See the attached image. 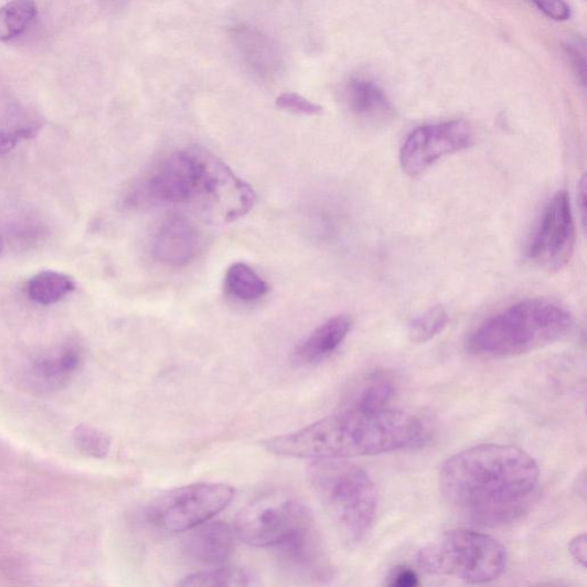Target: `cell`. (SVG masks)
<instances>
[{
  "mask_svg": "<svg viewBox=\"0 0 587 587\" xmlns=\"http://www.w3.org/2000/svg\"><path fill=\"white\" fill-rule=\"evenodd\" d=\"M541 479L535 459L505 445H481L450 457L439 468L447 501L485 525L510 523L533 502Z\"/></svg>",
  "mask_w": 587,
  "mask_h": 587,
  "instance_id": "obj_1",
  "label": "cell"
},
{
  "mask_svg": "<svg viewBox=\"0 0 587 587\" xmlns=\"http://www.w3.org/2000/svg\"><path fill=\"white\" fill-rule=\"evenodd\" d=\"M426 437L424 423L403 410L350 407L263 446L278 456L314 461L406 450L420 446Z\"/></svg>",
  "mask_w": 587,
  "mask_h": 587,
  "instance_id": "obj_2",
  "label": "cell"
},
{
  "mask_svg": "<svg viewBox=\"0 0 587 587\" xmlns=\"http://www.w3.org/2000/svg\"><path fill=\"white\" fill-rule=\"evenodd\" d=\"M572 313L546 299L517 302L485 319L467 341L472 354L485 359L516 357L566 338Z\"/></svg>",
  "mask_w": 587,
  "mask_h": 587,
  "instance_id": "obj_3",
  "label": "cell"
},
{
  "mask_svg": "<svg viewBox=\"0 0 587 587\" xmlns=\"http://www.w3.org/2000/svg\"><path fill=\"white\" fill-rule=\"evenodd\" d=\"M308 477L343 540L350 545L363 542L377 509L376 488L365 469L346 459L314 460Z\"/></svg>",
  "mask_w": 587,
  "mask_h": 587,
  "instance_id": "obj_4",
  "label": "cell"
},
{
  "mask_svg": "<svg viewBox=\"0 0 587 587\" xmlns=\"http://www.w3.org/2000/svg\"><path fill=\"white\" fill-rule=\"evenodd\" d=\"M508 551L495 538L471 530H452L424 546L417 556L428 575L451 577L468 584H485L508 567Z\"/></svg>",
  "mask_w": 587,
  "mask_h": 587,
  "instance_id": "obj_5",
  "label": "cell"
},
{
  "mask_svg": "<svg viewBox=\"0 0 587 587\" xmlns=\"http://www.w3.org/2000/svg\"><path fill=\"white\" fill-rule=\"evenodd\" d=\"M312 524V514L298 494L276 489L239 512L234 532L250 546L275 547Z\"/></svg>",
  "mask_w": 587,
  "mask_h": 587,
  "instance_id": "obj_6",
  "label": "cell"
},
{
  "mask_svg": "<svg viewBox=\"0 0 587 587\" xmlns=\"http://www.w3.org/2000/svg\"><path fill=\"white\" fill-rule=\"evenodd\" d=\"M202 174L201 150L173 153L135 182L122 198V207L179 205L198 199Z\"/></svg>",
  "mask_w": 587,
  "mask_h": 587,
  "instance_id": "obj_7",
  "label": "cell"
},
{
  "mask_svg": "<svg viewBox=\"0 0 587 587\" xmlns=\"http://www.w3.org/2000/svg\"><path fill=\"white\" fill-rule=\"evenodd\" d=\"M233 497V488L220 483L174 489L156 499L147 509L146 519L163 532H189L225 510Z\"/></svg>",
  "mask_w": 587,
  "mask_h": 587,
  "instance_id": "obj_8",
  "label": "cell"
},
{
  "mask_svg": "<svg viewBox=\"0 0 587 587\" xmlns=\"http://www.w3.org/2000/svg\"><path fill=\"white\" fill-rule=\"evenodd\" d=\"M576 244V226L569 194L557 192L546 207L525 247L535 267L555 273L564 269Z\"/></svg>",
  "mask_w": 587,
  "mask_h": 587,
  "instance_id": "obj_9",
  "label": "cell"
},
{
  "mask_svg": "<svg viewBox=\"0 0 587 587\" xmlns=\"http://www.w3.org/2000/svg\"><path fill=\"white\" fill-rule=\"evenodd\" d=\"M473 141V131L465 121L419 127L407 136L402 146V170L409 178H419L440 159L469 149Z\"/></svg>",
  "mask_w": 587,
  "mask_h": 587,
  "instance_id": "obj_10",
  "label": "cell"
},
{
  "mask_svg": "<svg viewBox=\"0 0 587 587\" xmlns=\"http://www.w3.org/2000/svg\"><path fill=\"white\" fill-rule=\"evenodd\" d=\"M202 174L198 199L220 214L225 222L236 221L250 212L255 203L254 190L237 178L223 161L201 151Z\"/></svg>",
  "mask_w": 587,
  "mask_h": 587,
  "instance_id": "obj_11",
  "label": "cell"
},
{
  "mask_svg": "<svg viewBox=\"0 0 587 587\" xmlns=\"http://www.w3.org/2000/svg\"><path fill=\"white\" fill-rule=\"evenodd\" d=\"M280 569L307 583H327L334 568L314 524L275 546Z\"/></svg>",
  "mask_w": 587,
  "mask_h": 587,
  "instance_id": "obj_12",
  "label": "cell"
},
{
  "mask_svg": "<svg viewBox=\"0 0 587 587\" xmlns=\"http://www.w3.org/2000/svg\"><path fill=\"white\" fill-rule=\"evenodd\" d=\"M200 249L196 226L182 215H172L158 227L152 239L154 258L171 268H182L192 262Z\"/></svg>",
  "mask_w": 587,
  "mask_h": 587,
  "instance_id": "obj_13",
  "label": "cell"
},
{
  "mask_svg": "<svg viewBox=\"0 0 587 587\" xmlns=\"http://www.w3.org/2000/svg\"><path fill=\"white\" fill-rule=\"evenodd\" d=\"M44 126L43 117L0 85V156L12 152L22 140L35 138Z\"/></svg>",
  "mask_w": 587,
  "mask_h": 587,
  "instance_id": "obj_14",
  "label": "cell"
},
{
  "mask_svg": "<svg viewBox=\"0 0 587 587\" xmlns=\"http://www.w3.org/2000/svg\"><path fill=\"white\" fill-rule=\"evenodd\" d=\"M83 348L67 342L52 354L36 359L28 369L29 384L43 391H56L70 383L83 363Z\"/></svg>",
  "mask_w": 587,
  "mask_h": 587,
  "instance_id": "obj_15",
  "label": "cell"
},
{
  "mask_svg": "<svg viewBox=\"0 0 587 587\" xmlns=\"http://www.w3.org/2000/svg\"><path fill=\"white\" fill-rule=\"evenodd\" d=\"M185 538V551L194 562L205 566L225 564L233 552L236 532L224 522H204Z\"/></svg>",
  "mask_w": 587,
  "mask_h": 587,
  "instance_id": "obj_16",
  "label": "cell"
},
{
  "mask_svg": "<svg viewBox=\"0 0 587 587\" xmlns=\"http://www.w3.org/2000/svg\"><path fill=\"white\" fill-rule=\"evenodd\" d=\"M351 328L352 319L346 314L330 318L294 350V364L312 366L324 362L344 342Z\"/></svg>",
  "mask_w": 587,
  "mask_h": 587,
  "instance_id": "obj_17",
  "label": "cell"
},
{
  "mask_svg": "<svg viewBox=\"0 0 587 587\" xmlns=\"http://www.w3.org/2000/svg\"><path fill=\"white\" fill-rule=\"evenodd\" d=\"M236 43L245 63L262 78H274L282 68V56L278 45L258 29L248 25L234 28Z\"/></svg>",
  "mask_w": 587,
  "mask_h": 587,
  "instance_id": "obj_18",
  "label": "cell"
},
{
  "mask_svg": "<svg viewBox=\"0 0 587 587\" xmlns=\"http://www.w3.org/2000/svg\"><path fill=\"white\" fill-rule=\"evenodd\" d=\"M344 100L352 114L372 124L386 122L394 116L393 105L385 92L365 77H355L348 82Z\"/></svg>",
  "mask_w": 587,
  "mask_h": 587,
  "instance_id": "obj_19",
  "label": "cell"
},
{
  "mask_svg": "<svg viewBox=\"0 0 587 587\" xmlns=\"http://www.w3.org/2000/svg\"><path fill=\"white\" fill-rule=\"evenodd\" d=\"M75 281L66 274L45 270L41 271L25 285L29 300L36 305L49 307L63 301L75 290Z\"/></svg>",
  "mask_w": 587,
  "mask_h": 587,
  "instance_id": "obj_20",
  "label": "cell"
},
{
  "mask_svg": "<svg viewBox=\"0 0 587 587\" xmlns=\"http://www.w3.org/2000/svg\"><path fill=\"white\" fill-rule=\"evenodd\" d=\"M225 288L233 298L244 302L256 301L269 290L268 284L245 263L230 267L225 276Z\"/></svg>",
  "mask_w": 587,
  "mask_h": 587,
  "instance_id": "obj_21",
  "label": "cell"
},
{
  "mask_svg": "<svg viewBox=\"0 0 587 587\" xmlns=\"http://www.w3.org/2000/svg\"><path fill=\"white\" fill-rule=\"evenodd\" d=\"M36 15L34 0H11L0 7V42H9L22 35Z\"/></svg>",
  "mask_w": 587,
  "mask_h": 587,
  "instance_id": "obj_22",
  "label": "cell"
},
{
  "mask_svg": "<svg viewBox=\"0 0 587 587\" xmlns=\"http://www.w3.org/2000/svg\"><path fill=\"white\" fill-rule=\"evenodd\" d=\"M394 394V380L387 373L376 371L364 380L354 405L351 407L363 409L385 408Z\"/></svg>",
  "mask_w": 587,
  "mask_h": 587,
  "instance_id": "obj_23",
  "label": "cell"
},
{
  "mask_svg": "<svg viewBox=\"0 0 587 587\" xmlns=\"http://www.w3.org/2000/svg\"><path fill=\"white\" fill-rule=\"evenodd\" d=\"M250 575L241 568L225 567L196 573L179 581L180 586H248L252 585Z\"/></svg>",
  "mask_w": 587,
  "mask_h": 587,
  "instance_id": "obj_24",
  "label": "cell"
},
{
  "mask_svg": "<svg viewBox=\"0 0 587 587\" xmlns=\"http://www.w3.org/2000/svg\"><path fill=\"white\" fill-rule=\"evenodd\" d=\"M449 322L444 307L436 306L410 321L408 337L416 343H425L442 333Z\"/></svg>",
  "mask_w": 587,
  "mask_h": 587,
  "instance_id": "obj_25",
  "label": "cell"
},
{
  "mask_svg": "<svg viewBox=\"0 0 587 587\" xmlns=\"http://www.w3.org/2000/svg\"><path fill=\"white\" fill-rule=\"evenodd\" d=\"M74 444L83 455L104 459L110 451L111 438L95 427L79 425L74 431Z\"/></svg>",
  "mask_w": 587,
  "mask_h": 587,
  "instance_id": "obj_26",
  "label": "cell"
},
{
  "mask_svg": "<svg viewBox=\"0 0 587 587\" xmlns=\"http://www.w3.org/2000/svg\"><path fill=\"white\" fill-rule=\"evenodd\" d=\"M276 105L284 110L303 114V115H319L322 113L321 106L306 99L305 97L287 93L279 96L276 100Z\"/></svg>",
  "mask_w": 587,
  "mask_h": 587,
  "instance_id": "obj_27",
  "label": "cell"
},
{
  "mask_svg": "<svg viewBox=\"0 0 587 587\" xmlns=\"http://www.w3.org/2000/svg\"><path fill=\"white\" fill-rule=\"evenodd\" d=\"M566 54L579 83L586 85V50L583 39H575L566 45Z\"/></svg>",
  "mask_w": 587,
  "mask_h": 587,
  "instance_id": "obj_28",
  "label": "cell"
},
{
  "mask_svg": "<svg viewBox=\"0 0 587 587\" xmlns=\"http://www.w3.org/2000/svg\"><path fill=\"white\" fill-rule=\"evenodd\" d=\"M531 2L554 21H567L572 18L570 7L565 0H531Z\"/></svg>",
  "mask_w": 587,
  "mask_h": 587,
  "instance_id": "obj_29",
  "label": "cell"
},
{
  "mask_svg": "<svg viewBox=\"0 0 587 587\" xmlns=\"http://www.w3.org/2000/svg\"><path fill=\"white\" fill-rule=\"evenodd\" d=\"M419 584V577L414 569L407 567L395 568L389 576V586L415 587Z\"/></svg>",
  "mask_w": 587,
  "mask_h": 587,
  "instance_id": "obj_30",
  "label": "cell"
},
{
  "mask_svg": "<svg viewBox=\"0 0 587 587\" xmlns=\"http://www.w3.org/2000/svg\"><path fill=\"white\" fill-rule=\"evenodd\" d=\"M569 553L573 559L583 568L586 567L587 540L585 534L577 535L569 543Z\"/></svg>",
  "mask_w": 587,
  "mask_h": 587,
  "instance_id": "obj_31",
  "label": "cell"
},
{
  "mask_svg": "<svg viewBox=\"0 0 587 587\" xmlns=\"http://www.w3.org/2000/svg\"><path fill=\"white\" fill-rule=\"evenodd\" d=\"M128 0H100L104 10L115 12L125 8Z\"/></svg>",
  "mask_w": 587,
  "mask_h": 587,
  "instance_id": "obj_32",
  "label": "cell"
},
{
  "mask_svg": "<svg viewBox=\"0 0 587 587\" xmlns=\"http://www.w3.org/2000/svg\"><path fill=\"white\" fill-rule=\"evenodd\" d=\"M6 247V242L2 236H0V255H2Z\"/></svg>",
  "mask_w": 587,
  "mask_h": 587,
  "instance_id": "obj_33",
  "label": "cell"
}]
</instances>
